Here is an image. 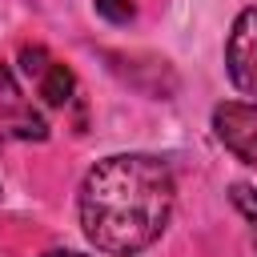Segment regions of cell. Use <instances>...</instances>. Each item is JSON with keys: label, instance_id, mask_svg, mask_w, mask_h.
<instances>
[{"label": "cell", "instance_id": "1", "mask_svg": "<svg viewBox=\"0 0 257 257\" xmlns=\"http://www.w3.org/2000/svg\"><path fill=\"white\" fill-rule=\"evenodd\" d=\"M173 169L153 153H116L88 169L80 185V229L108 257H137L173 217Z\"/></svg>", "mask_w": 257, "mask_h": 257}, {"label": "cell", "instance_id": "2", "mask_svg": "<svg viewBox=\"0 0 257 257\" xmlns=\"http://www.w3.org/2000/svg\"><path fill=\"white\" fill-rule=\"evenodd\" d=\"M44 137H48V124L40 108L24 96L12 68L0 64V141H44Z\"/></svg>", "mask_w": 257, "mask_h": 257}, {"label": "cell", "instance_id": "3", "mask_svg": "<svg viewBox=\"0 0 257 257\" xmlns=\"http://www.w3.org/2000/svg\"><path fill=\"white\" fill-rule=\"evenodd\" d=\"M213 133L237 161L257 169V104H245V100L217 104L213 108Z\"/></svg>", "mask_w": 257, "mask_h": 257}, {"label": "cell", "instance_id": "4", "mask_svg": "<svg viewBox=\"0 0 257 257\" xmlns=\"http://www.w3.org/2000/svg\"><path fill=\"white\" fill-rule=\"evenodd\" d=\"M225 64H229V80L257 96V8H245L233 20L229 44H225Z\"/></svg>", "mask_w": 257, "mask_h": 257}, {"label": "cell", "instance_id": "5", "mask_svg": "<svg viewBox=\"0 0 257 257\" xmlns=\"http://www.w3.org/2000/svg\"><path fill=\"white\" fill-rule=\"evenodd\" d=\"M36 88H40L44 104H52V108H64V104L72 100V92H76V76H72V68H68V64L52 60V64L44 68V76L36 80Z\"/></svg>", "mask_w": 257, "mask_h": 257}, {"label": "cell", "instance_id": "6", "mask_svg": "<svg viewBox=\"0 0 257 257\" xmlns=\"http://www.w3.org/2000/svg\"><path fill=\"white\" fill-rule=\"evenodd\" d=\"M229 197H233L237 213H241V217H245V221L253 225V245H257V193H253L249 185H241V181H237V185L229 189Z\"/></svg>", "mask_w": 257, "mask_h": 257}, {"label": "cell", "instance_id": "7", "mask_svg": "<svg viewBox=\"0 0 257 257\" xmlns=\"http://www.w3.org/2000/svg\"><path fill=\"white\" fill-rule=\"evenodd\" d=\"M96 16H104L108 24H128L133 20V0H92Z\"/></svg>", "mask_w": 257, "mask_h": 257}, {"label": "cell", "instance_id": "8", "mask_svg": "<svg viewBox=\"0 0 257 257\" xmlns=\"http://www.w3.org/2000/svg\"><path fill=\"white\" fill-rule=\"evenodd\" d=\"M20 64H24V72H28L32 80H40V76H44V68L52 64V56H48L40 44H32V48H20Z\"/></svg>", "mask_w": 257, "mask_h": 257}, {"label": "cell", "instance_id": "9", "mask_svg": "<svg viewBox=\"0 0 257 257\" xmlns=\"http://www.w3.org/2000/svg\"><path fill=\"white\" fill-rule=\"evenodd\" d=\"M44 257H84V253H76V249H52V253H44Z\"/></svg>", "mask_w": 257, "mask_h": 257}]
</instances>
